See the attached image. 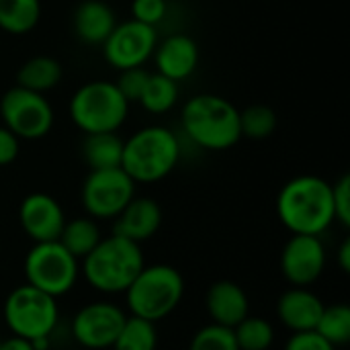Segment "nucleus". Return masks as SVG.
I'll return each instance as SVG.
<instances>
[{
	"instance_id": "1",
	"label": "nucleus",
	"mask_w": 350,
	"mask_h": 350,
	"mask_svg": "<svg viewBox=\"0 0 350 350\" xmlns=\"http://www.w3.org/2000/svg\"><path fill=\"white\" fill-rule=\"evenodd\" d=\"M277 215L291 234L320 236L334 221L332 185L314 174L291 178L277 197Z\"/></svg>"
},
{
	"instance_id": "2",
	"label": "nucleus",
	"mask_w": 350,
	"mask_h": 350,
	"mask_svg": "<svg viewBox=\"0 0 350 350\" xmlns=\"http://www.w3.org/2000/svg\"><path fill=\"white\" fill-rule=\"evenodd\" d=\"M144 267L142 246L117 234L103 238L96 248L82 258L84 279L90 287L107 295L125 293Z\"/></svg>"
},
{
	"instance_id": "3",
	"label": "nucleus",
	"mask_w": 350,
	"mask_h": 350,
	"mask_svg": "<svg viewBox=\"0 0 350 350\" xmlns=\"http://www.w3.org/2000/svg\"><path fill=\"white\" fill-rule=\"evenodd\" d=\"M187 135L205 150H230L242 137L240 111L219 94H195L183 109Z\"/></svg>"
},
{
	"instance_id": "4",
	"label": "nucleus",
	"mask_w": 350,
	"mask_h": 350,
	"mask_svg": "<svg viewBox=\"0 0 350 350\" xmlns=\"http://www.w3.org/2000/svg\"><path fill=\"white\" fill-rule=\"evenodd\" d=\"M180 158L176 135L162 125H150L123 144L121 168L137 185H152L166 178Z\"/></svg>"
},
{
	"instance_id": "5",
	"label": "nucleus",
	"mask_w": 350,
	"mask_h": 350,
	"mask_svg": "<svg viewBox=\"0 0 350 350\" xmlns=\"http://www.w3.org/2000/svg\"><path fill=\"white\" fill-rule=\"evenodd\" d=\"M185 295V279L170 265L144 267L125 291L131 316L160 322L170 316Z\"/></svg>"
},
{
	"instance_id": "6",
	"label": "nucleus",
	"mask_w": 350,
	"mask_h": 350,
	"mask_svg": "<svg viewBox=\"0 0 350 350\" xmlns=\"http://www.w3.org/2000/svg\"><path fill=\"white\" fill-rule=\"evenodd\" d=\"M129 103L115 82L92 80L80 86L70 100V117L84 133L117 131L127 119Z\"/></svg>"
},
{
	"instance_id": "7",
	"label": "nucleus",
	"mask_w": 350,
	"mask_h": 350,
	"mask_svg": "<svg viewBox=\"0 0 350 350\" xmlns=\"http://www.w3.org/2000/svg\"><path fill=\"white\" fill-rule=\"evenodd\" d=\"M4 322L12 336L31 340L33 345L43 342L57 326L59 310L55 297L31 287L21 285L12 289L4 299Z\"/></svg>"
},
{
	"instance_id": "8",
	"label": "nucleus",
	"mask_w": 350,
	"mask_h": 350,
	"mask_svg": "<svg viewBox=\"0 0 350 350\" xmlns=\"http://www.w3.org/2000/svg\"><path fill=\"white\" fill-rule=\"evenodd\" d=\"M23 271L27 285L57 299L74 289L80 275V260H76L57 240L37 242L27 252Z\"/></svg>"
},
{
	"instance_id": "9",
	"label": "nucleus",
	"mask_w": 350,
	"mask_h": 350,
	"mask_svg": "<svg viewBox=\"0 0 350 350\" xmlns=\"http://www.w3.org/2000/svg\"><path fill=\"white\" fill-rule=\"evenodd\" d=\"M0 117L18 139H39L53 127V109L41 92L21 86L8 88L0 98Z\"/></svg>"
},
{
	"instance_id": "10",
	"label": "nucleus",
	"mask_w": 350,
	"mask_h": 350,
	"mask_svg": "<svg viewBox=\"0 0 350 350\" xmlns=\"http://www.w3.org/2000/svg\"><path fill=\"white\" fill-rule=\"evenodd\" d=\"M135 197V183L123 168L90 170L82 185V207L92 219H115Z\"/></svg>"
},
{
	"instance_id": "11",
	"label": "nucleus",
	"mask_w": 350,
	"mask_h": 350,
	"mask_svg": "<svg viewBox=\"0 0 350 350\" xmlns=\"http://www.w3.org/2000/svg\"><path fill=\"white\" fill-rule=\"evenodd\" d=\"M156 45V27L129 18L121 25H115V29L103 43V53L113 68L125 70L144 66L154 55Z\"/></svg>"
},
{
	"instance_id": "12",
	"label": "nucleus",
	"mask_w": 350,
	"mask_h": 350,
	"mask_svg": "<svg viewBox=\"0 0 350 350\" xmlns=\"http://www.w3.org/2000/svg\"><path fill=\"white\" fill-rule=\"evenodd\" d=\"M125 312L111 301H92L80 308L72 320L74 340L88 350L111 349L125 322Z\"/></svg>"
},
{
	"instance_id": "13",
	"label": "nucleus",
	"mask_w": 350,
	"mask_h": 350,
	"mask_svg": "<svg viewBox=\"0 0 350 350\" xmlns=\"http://www.w3.org/2000/svg\"><path fill=\"white\" fill-rule=\"evenodd\" d=\"M326 269V248L320 236L293 234L281 252V273L293 287L314 285Z\"/></svg>"
},
{
	"instance_id": "14",
	"label": "nucleus",
	"mask_w": 350,
	"mask_h": 350,
	"mask_svg": "<svg viewBox=\"0 0 350 350\" xmlns=\"http://www.w3.org/2000/svg\"><path fill=\"white\" fill-rule=\"evenodd\" d=\"M18 221L23 232L37 242H53L59 238L66 224L62 205L47 193H31L21 201Z\"/></svg>"
},
{
	"instance_id": "15",
	"label": "nucleus",
	"mask_w": 350,
	"mask_h": 350,
	"mask_svg": "<svg viewBox=\"0 0 350 350\" xmlns=\"http://www.w3.org/2000/svg\"><path fill=\"white\" fill-rule=\"evenodd\" d=\"M113 221V234L123 236L135 244H142L160 230L162 209L154 199L133 197Z\"/></svg>"
},
{
	"instance_id": "16",
	"label": "nucleus",
	"mask_w": 350,
	"mask_h": 350,
	"mask_svg": "<svg viewBox=\"0 0 350 350\" xmlns=\"http://www.w3.org/2000/svg\"><path fill=\"white\" fill-rule=\"evenodd\" d=\"M322 310L324 301L308 287H291L277 301V318L293 334L316 330Z\"/></svg>"
},
{
	"instance_id": "17",
	"label": "nucleus",
	"mask_w": 350,
	"mask_h": 350,
	"mask_svg": "<svg viewBox=\"0 0 350 350\" xmlns=\"http://www.w3.org/2000/svg\"><path fill=\"white\" fill-rule=\"evenodd\" d=\"M205 308L211 324L236 328L246 316H250V301L246 291L234 281H215L205 295Z\"/></svg>"
},
{
	"instance_id": "18",
	"label": "nucleus",
	"mask_w": 350,
	"mask_h": 350,
	"mask_svg": "<svg viewBox=\"0 0 350 350\" xmlns=\"http://www.w3.org/2000/svg\"><path fill=\"white\" fill-rule=\"evenodd\" d=\"M158 74L178 82L189 78L199 64V47L189 35H170L154 49Z\"/></svg>"
},
{
	"instance_id": "19",
	"label": "nucleus",
	"mask_w": 350,
	"mask_h": 350,
	"mask_svg": "<svg viewBox=\"0 0 350 350\" xmlns=\"http://www.w3.org/2000/svg\"><path fill=\"white\" fill-rule=\"evenodd\" d=\"M74 31L80 41L88 45H103L115 29V12L103 0H82L72 16Z\"/></svg>"
},
{
	"instance_id": "20",
	"label": "nucleus",
	"mask_w": 350,
	"mask_h": 350,
	"mask_svg": "<svg viewBox=\"0 0 350 350\" xmlns=\"http://www.w3.org/2000/svg\"><path fill=\"white\" fill-rule=\"evenodd\" d=\"M123 144L125 139H121L117 131L86 133L82 142V158L90 170L121 168Z\"/></svg>"
},
{
	"instance_id": "21",
	"label": "nucleus",
	"mask_w": 350,
	"mask_h": 350,
	"mask_svg": "<svg viewBox=\"0 0 350 350\" xmlns=\"http://www.w3.org/2000/svg\"><path fill=\"white\" fill-rule=\"evenodd\" d=\"M59 80H62V64L49 55H35L27 59L16 72V86L41 94L57 86Z\"/></svg>"
},
{
	"instance_id": "22",
	"label": "nucleus",
	"mask_w": 350,
	"mask_h": 350,
	"mask_svg": "<svg viewBox=\"0 0 350 350\" xmlns=\"http://www.w3.org/2000/svg\"><path fill=\"white\" fill-rule=\"evenodd\" d=\"M103 240L100 236V230L96 226V221L92 217H76L72 221L66 219L64 228H62V234L57 238V242L76 258V260H82L84 256H88L96 244Z\"/></svg>"
},
{
	"instance_id": "23",
	"label": "nucleus",
	"mask_w": 350,
	"mask_h": 350,
	"mask_svg": "<svg viewBox=\"0 0 350 350\" xmlns=\"http://www.w3.org/2000/svg\"><path fill=\"white\" fill-rule=\"evenodd\" d=\"M41 18V0H0V29L10 35H25Z\"/></svg>"
},
{
	"instance_id": "24",
	"label": "nucleus",
	"mask_w": 350,
	"mask_h": 350,
	"mask_svg": "<svg viewBox=\"0 0 350 350\" xmlns=\"http://www.w3.org/2000/svg\"><path fill=\"white\" fill-rule=\"evenodd\" d=\"M156 347H158L156 324L137 316H127L111 350H156Z\"/></svg>"
},
{
	"instance_id": "25",
	"label": "nucleus",
	"mask_w": 350,
	"mask_h": 350,
	"mask_svg": "<svg viewBox=\"0 0 350 350\" xmlns=\"http://www.w3.org/2000/svg\"><path fill=\"white\" fill-rule=\"evenodd\" d=\"M176 98H178V84L156 72V74H150L148 84L142 92L139 105L146 111L160 115V113L170 111L176 105Z\"/></svg>"
},
{
	"instance_id": "26",
	"label": "nucleus",
	"mask_w": 350,
	"mask_h": 350,
	"mask_svg": "<svg viewBox=\"0 0 350 350\" xmlns=\"http://www.w3.org/2000/svg\"><path fill=\"white\" fill-rule=\"evenodd\" d=\"M316 332L328 340L334 349L342 347L350 340V308L347 304L324 306L322 316L318 320Z\"/></svg>"
},
{
	"instance_id": "27",
	"label": "nucleus",
	"mask_w": 350,
	"mask_h": 350,
	"mask_svg": "<svg viewBox=\"0 0 350 350\" xmlns=\"http://www.w3.org/2000/svg\"><path fill=\"white\" fill-rule=\"evenodd\" d=\"M234 336L240 350H269L275 342V330L271 322L260 316H246L234 328Z\"/></svg>"
},
{
	"instance_id": "28",
	"label": "nucleus",
	"mask_w": 350,
	"mask_h": 350,
	"mask_svg": "<svg viewBox=\"0 0 350 350\" xmlns=\"http://www.w3.org/2000/svg\"><path fill=\"white\" fill-rule=\"evenodd\" d=\"M277 129V115L267 105H252L240 111V133L250 139H265Z\"/></svg>"
},
{
	"instance_id": "29",
	"label": "nucleus",
	"mask_w": 350,
	"mask_h": 350,
	"mask_svg": "<svg viewBox=\"0 0 350 350\" xmlns=\"http://www.w3.org/2000/svg\"><path fill=\"white\" fill-rule=\"evenodd\" d=\"M189 350H240L234 330L217 324L203 326L201 330L195 332Z\"/></svg>"
},
{
	"instance_id": "30",
	"label": "nucleus",
	"mask_w": 350,
	"mask_h": 350,
	"mask_svg": "<svg viewBox=\"0 0 350 350\" xmlns=\"http://www.w3.org/2000/svg\"><path fill=\"white\" fill-rule=\"evenodd\" d=\"M148 78H150V72L144 70L142 66L125 68V70H119V78L115 80V86L119 88L123 98L131 105V103H139L142 92L148 84Z\"/></svg>"
},
{
	"instance_id": "31",
	"label": "nucleus",
	"mask_w": 350,
	"mask_h": 350,
	"mask_svg": "<svg viewBox=\"0 0 350 350\" xmlns=\"http://www.w3.org/2000/svg\"><path fill=\"white\" fill-rule=\"evenodd\" d=\"M332 205H334V221L350 226V176L345 174L332 185Z\"/></svg>"
},
{
	"instance_id": "32",
	"label": "nucleus",
	"mask_w": 350,
	"mask_h": 350,
	"mask_svg": "<svg viewBox=\"0 0 350 350\" xmlns=\"http://www.w3.org/2000/svg\"><path fill=\"white\" fill-rule=\"evenodd\" d=\"M166 14V0H133L131 18L144 25L156 27Z\"/></svg>"
},
{
	"instance_id": "33",
	"label": "nucleus",
	"mask_w": 350,
	"mask_h": 350,
	"mask_svg": "<svg viewBox=\"0 0 350 350\" xmlns=\"http://www.w3.org/2000/svg\"><path fill=\"white\" fill-rule=\"evenodd\" d=\"M285 350H336L328 340H324L316 330L312 332H295L287 345Z\"/></svg>"
},
{
	"instance_id": "34",
	"label": "nucleus",
	"mask_w": 350,
	"mask_h": 350,
	"mask_svg": "<svg viewBox=\"0 0 350 350\" xmlns=\"http://www.w3.org/2000/svg\"><path fill=\"white\" fill-rule=\"evenodd\" d=\"M21 139L4 125H0V166H8L16 160Z\"/></svg>"
},
{
	"instance_id": "35",
	"label": "nucleus",
	"mask_w": 350,
	"mask_h": 350,
	"mask_svg": "<svg viewBox=\"0 0 350 350\" xmlns=\"http://www.w3.org/2000/svg\"><path fill=\"white\" fill-rule=\"evenodd\" d=\"M0 350H37L35 345L27 338H21V336H10L6 340L0 342Z\"/></svg>"
},
{
	"instance_id": "36",
	"label": "nucleus",
	"mask_w": 350,
	"mask_h": 350,
	"mask_svg": "<svg viewBox=\"0 0 350 350\" xmlns=\"http://www.w3.org/2000/svg\"><path fill=\"white\" fill-rule=\"evenodd\" d=\"M338 267L342 273H350V240L347 238L338 248Z\"/></svg>"
}]
</instances>
